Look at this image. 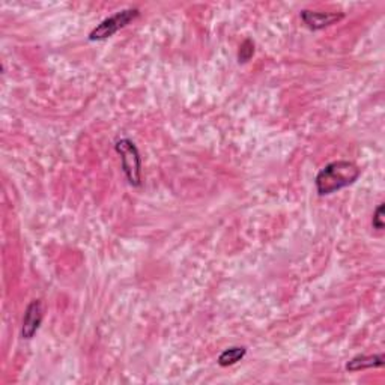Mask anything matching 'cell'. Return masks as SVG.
Segmentation results:
<instances>
[{
    "mask_svg": "<svg viewBox=\"0 0 385 385\" xmlns=\"http://www.w3.org/2000/svg\"><path fill=\"white\" fill-rule=\"evenodd\" d=\"M360 169L357 164L346 160H337L328 163L324 169L319 170L315 178L316 191L319 196H329L339 190L354 184L358 176Z\"/></svg>",
    "mask_w": 385,
    "mask_h": 385,
    "instance_id": "cell-1",
    "label": "cell"
},
{
    "mask_svg": "<svg viewBox=\"0 0 385 385\" xmlns=\"http://www.w3.org/2000/svg\"><path fill=\"white\" fill-rule=\"evenodd\" d=\"M115 149L120 158V168L130 185L140 187L141 184V158L136 143L130 139H120L116 141Z\"/></svg>",
    "mask_w": 385,
    "mask_h": 385,
    "instance_id": "cell-2",
    "label": "cell"
},
{
    "mask_svg": "<svg viewBox=\"0 0 385 385\" xmlns=\"http://www.w3.org/2000/svg\"><path fill=\"white\" fill-rule=\"evenodd\" d=\"M139 15L140 11L137 8H127L122 11H118V13L104 18L100 25L92 29L89 34V41H103L107 38H112L120 29L127 27L131 21H134Z\"/></svg>",
    "mask_w": 385,
    "mask_h": 385,
    "instance_id": "cell-3",
    "label": "cell"
},
{
    "mask_svg": "<svg viewBox=\"0 0 385 385\" xmlns=\"http://www.w3.org/2000/svg\"><path fill=\"white\" fill-rule=\"evenodd\" d=\"M44 317V305L41 300L30 301L25 310L23 324H21V337L30 340L37 334Z\"/></svg>",
    "mask_w": 385,
    "mask_h": 385,
    "instance_id": "cell-4",
    "label": "cell"
},
{
    "mask_svg": "<svg viewBox=\"0 0 385 385\" xmlns=\"http://www.w3.org/2000/svg\"><path fill=\"white\" fill-rule=\"evenodd\" d=\"M300 17L309 29L321 30L337 23V21L342 20L345 15L342 13H321V11L303 9Z\"/></svg>",
    "mask_w": 385,
    "mask_h": 385,
    "instance_id": "cell-5",
    "label": "cell"
},
{
    "mask_svg": "<svg viewBox=\"0 0 385 385\" xmlns=\"http://www.w3.org/2000/svg\"><path fill=\"white\" fill-rule=\"evenodd\" d=\"M384 366V355L377 354V355H357L352 360L348 361L346 369L349 372H360L365 369H375V367H382Z\"/></svg>",
    "mask_w": 385,
    "mask_h": 385,
    "instance_id": "cell-6",
    "label": "cell"
},
{
    "mask_svg": "<svg viewBox=\"0 0 385 385\" xmlns=\"http://www.w3.org/2000/svg\"><path fill=\"white\" fill-rule=\"evenodd\" d=\"M246 354H247L246 346H230L218 355L217 361L222 367H229V366H234V365H236V362H239L246 357Z\"/></svg>",
    "mask_w": 385,
    "mask_h": 385,
    "instance_id": "cell-7",
    "label": "cell"
},
{
    "mask_svg": "<svg viewBox=\"0 0 385 385\" xmlns=\"http://www.w3.org/2000/svg\"><path fill=\"white\" fill-rule=\"evenodd\" d=\"M253 54H255V42H253L251 39H246L243 44H241L238 50L239 63L248 62L253 58Z\"/></svg>",
    "mask_w": 385,
    "mask_h": 385,
    "instance_id": "cell-8",
    "label": "cell"
},
{
    "mask_svg": "<svg viewBox=\"0 0 385 385\" xmlns=\"http://www.w3.org/2000/svg\"><path fill=\"white\" fill-rule=\"evenodd\" d=\"M384 208H385V205L379 203L378 208L375 210V213H373L372 226L375 227L377 230H382L384 226H385V222H384Z\"/></svg>",
    "mask_w": 385,
    "mask_h": 385,
    "instance_id": "cell-9",
    "label": "cell"
}]
</instances>
